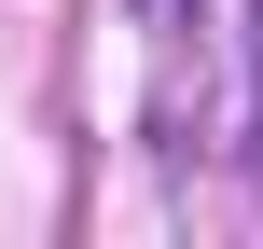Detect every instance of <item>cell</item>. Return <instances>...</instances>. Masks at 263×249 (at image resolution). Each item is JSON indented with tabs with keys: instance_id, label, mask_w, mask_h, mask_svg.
<instances>
[{
	"instance_id": "1",
	"label": "cell",
	"mask_w": 263,
	"mask_h": 249,
	"mask_svg": "<svg viewBox=\"0 0 263 249\" xmlns=\"http://www.w3.org/2000/svg\"><path fill=\"white\" fill-rule=\"evenodd\" d=\"M139 14H194V0H139Z\"/></svg>"
}]
</instances>
